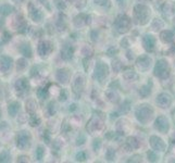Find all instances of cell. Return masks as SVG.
Masks as SVG:
<instances>
[{"label":"cell","instance_id":"obj_1","mask_svg":"<svg viewBox=\"0 0 175 163\" xmlns=\"http://www.w3.org/2000/svg\"><path fill=\"white\" fill-rule=\"evenodd\" d=\"M11 59H9L7 57H2L0 59V68H2L4 71H8L11 68Z\"/></svg>","mask_w":175,"mask_h":163},{"label":"cell","instance_id":"obj_2","mask_svg":"<svg viewBox=\"0 0 175 163\" xmlns=\"http://www.w3.org/2000/svg\"><path fill=\"white\" fill-rule=\"evenodd\" d=\"M23 133V132H22ZM20 134L19 137H18V145H19L20 147H22L23 148V145L24 144H27L28 143V138H27V135L26 134Z\"/></svg>","mask_w":175,"mask_h":163},{"label":"cell","instance_id":"obj_3","mask_svg":"<svg viewBox=\"0 0 175 163\" xmlns=\"http://www.w3.org/2000/svg\"><path fill=\"white\" fill-rule=\"evenodd\" d=\"M19 111V104L18 103H11L10 106H9V113L11 114L12 116H14L16 112Z\"/></svg>","mask_w":175,"mask_h":163},{"label":"cell","instance_id":"obj_4","mask_svg":"<svg viewBox=\"0 0 175 163\" xmlns=\"http://www.w3.org/2000/svg\"><path fill=\"white\" fill-rule=\"evenodd\" d=\"M12 10H13V9H12L10 6H7V4L1 6V8H0V12H1L2 14H9V13L12 11Z\"/></svg>","mask_w":175,"mask_h":163},{"label":"cell","instance_id":"obj_5","mask_svg":"<svg viewBox=\"0 0 175 163\" xmlns=\"http://www.w3.org/2000/svg\"><path fill=\"white\" fill-rule=\"evenodd\" d=\"M9 155H8V152H2L1 155H0V160L1 161H8L9 160Z\"/></svg>","mask_w":175,"mask_h":163},{"label":"cell","instance_id":"obj_6","mask_svg":"<svg viewBox=\"0 0 175 163\" xmlns=\"http://www.w3.org/2000/svg\"><path fill=\"white\" fill-rule=\"evenodd\" d=\"M42 149L38 148V150H37V158L38 159H42Z\"/></svg>","mask_w":175,"mask_h":163}]
</instances>
